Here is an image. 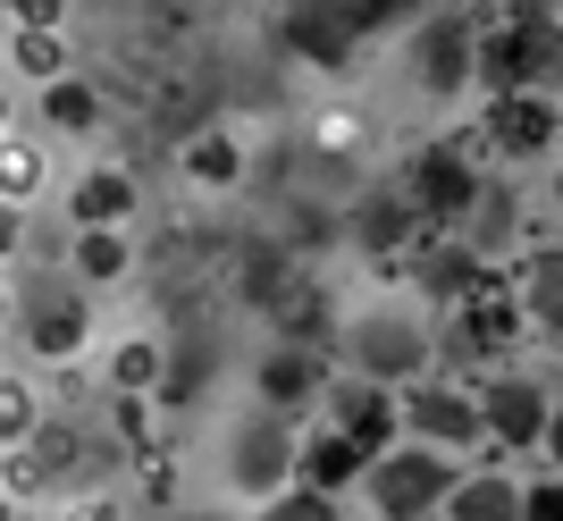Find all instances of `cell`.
Returning a JSON list of instances; mask_svg holds the SVG:
<instances>
[{"instance_id": "cell-24", "label": "cell", "mask_w": 563, "mask_h": 521, "mask_svg": "<svg viewBox=\"0 0 563 521\" xmlns=\"http://www.w3.org/2000/svg\"><path fill=\"white\" fill-rule=\"evenodd\" d=\"M110 387L118 396H152V387H161V345H152V336H126L110 354Z\"/></svg>"}, {"instance_id": "cell-33", "label": "cell", "mask_w": 563, "mask_h": 521, "mask_svg": "<svg viewBox=\"0 0 563 521\" xmlns=\"http://www.w3.org/2000/svg\"><path fill=\"white\" fill-rule=\"evenodd\" d=\"M18 244H25V219H18V202H9V193H0V260L18 253Z\"/></svg>"}, {"instance_id": "cell-18", "label": "cell", "mask_w": 563, "mask_h": 521, "mask_svg": "<svg viewBox=\"0 0 563 521\" xmlns=\"http://www.w3.org/2000/svg\"><path fill=\"white\" fill-rule=\"evenodd\" d=\"M68 211H76V228H126V219H135V177H126V168H93V177L68 193Z\"/></svg>"}, {"instance_id": "cell-16", "label": "cell", "mask_w": 563, "mask_h": 521, "mask_svg": "<svg viewBox=\"0 0 563 521\" xmlns=\"http://www.w3.org/2000/svg\"><path fill=\"white\" fill-rule=\"evenodd\" d=\"M261 311H269L278 336H295V345H320V336H329V295H320V278H303V269H295Z\"/></svg>"}, {"instance_id": "cell-12", "label": "cell", "mask_w": 563, "mask_h": 521, "mask_svg": "<svg viewBox=\"0 0 563 521\" xmlns=\"http://www.w3.org/2000/svg\"><path fill=\"white\" fill-rule=\"evenodd\" d=\"M479 412H488L496 446H539V437H547V396L521 379V370H496L488 396H479Z\"/></svg>"}, {"instance_id": "cell-29", "label": "cell", "mask_w": 563, "mask_h": 521, "mask_svg": "<svg viewBox=\"0 0 563 521\" xmlns=\"http://www.w3.org/2000/svg\"><path fill=\"white\" fill-rule=\"evenodd\" d=\"M261 513H278V521H329L336 505H329V488H320V479H303V488H278Z\"/></svg>"}, {"instance_id": "cell-22", "label": "cell", "mask_w": 563, "mask_h": 521, "mask_svg": "<svg viewBox=\"0 0 563 521\" xmlns=\"http://www.w3.org/2000/svg\"><path fill=\"white\" fill-rule=\"evenodd\" d=\"M43 177H51L43 143H25V135H0V193H9V202H34V193H43Z\"/></svg>"}, {"instance_id": "cell-27", "label": "cell", "mask_w": 563, "mask_h": 521, "mask_svg": "<svg viewBox=\"0 0 563 521\" xmlns=\"http://www.w3.org/2000/svg\"><path fill=\"white\" fill-rule=\"evenodd\" d=\"M43 429V396L25 379H0V446H18V437H34Z\"/></svg>"}, {"instance_id": "cell-31", "label": "cell", "mask_w": 563, "mask_h": 521, "mask_svg": "<svg viewBox=\"0 0 563 521\" xmlns=\"http://www.w3.org/2000/svg\"><path fill=\"white\" fill-rule=\"evenodd\" d=\"M521 521H563V479H539V488H521Z\"/></svg>"}, {"instance_id": "cell-17", "label": "cell", "mask_w": 563, "mask_h": 521, "mask_svg": "<svg viewBox=\"0 0 563 521\" xmlns=\"http://www.w3.org/2000/svg\"><path fill=\"white\" fill-rule=\"evenodd\" d=\"M235 177H244V135H235V126H202V135L186 143V186L228 193Z\"/></svg>"}, {"instance_id": "cell-5", "label": "cell", "mask_w": 563, "mask_h": 521, "mask_svg": "<svg viewBox=\"0 0 563 521\" xmlns=\"http://www.w3.org/2000/svg\"><path fill=\"white\" fill-rule=\"evenodd\" d=\"M295 429L278 421V403H269V412H253V421L235 429L228 437V488L235 497H278L286 479H295Z\"/></svg>"}, {"instance_id": "cell-20", "label": "cell", "mask_w": 563, "mask_h": 521, "mask_svg": "<svg viewBox=\"0 0 563 521\" xmlns=\"http://www.w3.org/2000/svg\"><path fill=\"white\" fill-rule=\"evenodd\" d=\"M43 119L59 126V135H93V126H101V93L85 85V76L59 68V76L43 85Z\"/></svg>"}, {"instance_id": "cell-13", "label": "cell", "mask_w": 563, "mask_h": 521, "mask_svg": "<svg viewBox=\"0 0 563 521\" xmlns=\"http://www.w3.org/2000/svg\"><path fill=\"white\" fill-rule=\"evenodd\" d=\"M320 387H329V370H320V345H295V336H278V345L261 354V403L295 412V403H311Z\"/></svg>"}, {"instance_id": "cell-4", "label": "cell", "mask_w": 563, "mask_h": 521, "mask_svg": "<svg viewBox=\"0 0 563 521\" xmlns=\"http://www.w3.org/2000/svg\"><path fill=\"white\" fill-rule=\"evenodd\" d=\"M471 76H479V25H471L463 9H429L421 34H412V85L454 101Z\"/></svg>"}, {"instance_id": "cell-2", "label": "cell", "mask_w": 563, "mask_h": 521, "mask_svg": "<svg viewBox=\"0 0 563 521\" xmlns=\"http://www.w3.org/2000/svg\"><path fill=\"white\" fill-rule=\"evenodd\" d=\"M371 505L387 521H412V513H446V488H454V472H446V454L438 446H404V454H371Z\"/></svg>"}, {"instance_id": "cell-23", "label": "cell", "mask_w": 563, "mask_h": 521, "mask_svg": "<svg viewBox=\"0 0 563 521\" xmlns=\"http://www.w3.org/2000/svg\"><path fill=\"white\" fill-rule=\"evenodd\" d=\"M463 236H471V253H496V244L514 236V193L488 186V193H479V202L463 211Z\"/></svg>"}, {"instance_id": "cell-19", "label": "cell", "mask_w": 563, "mask_h": 521, "mask_svg": "<svg viewBox=\"0 0 563 521\" xmlns=\"http://www.w3.org/2000/svg\"><path fill=\"white\" fill-rule=\"evenodd\" d=\"M446 513L454 521H514L521 513V488H514V479H496V472L454 479V488H446Z\"/></svg>"}, {"instance_id": "cell-15", "label": "cell", "mask_w": 563, "mask_h": 521, "mask_svg": "<svg viewBox=\"0 0 563 521\" xmlns=\"http://www.w3.org/2000/svg\"><path fill=\"white\" fill-rule=\"evenodd\" d=\"M295 472H303V479H320V488L336 497L345 479H362V472H371V446H362V437H345V429L329 421L320 437H303V454H295Z\"/></svg>"}, {"instance_id": "cell-21", "label": "cell", "mask_w": 563, "mask_h": 521, "mask_svg": "<svg viewBox=\"0 0 563 521\" xmlns=\"http://www.w3.org/2000/svg\"><path fill=\"white\" fill-rule=\"evenodd\" d=\"M521 311H530L539 329L563 336V253H539L530 269H521Z\"/></svg>"}, {"instance_id": "cell-11", "label": "cell", "mask_w": 563, "mask_h": 521, "mask_svg": "<svg viewBox=\"0 0 563 521\" xmlns=\"http://www.w3.org/2000/svg\"><path fill=\"white\" fill-rule=\"evenodd\" d=\"M479 143H488V152H505V160H530V152H547V143H555V101L530 93V85H521V93H496V101H488V126H479Z\"/></svg>"}, {"instance_id": "cell-37", "label": "cell", "mask_w": 563, "mask_h": 521, "mask_svg": "<svg viewBox=\"0 0 563 521\" xmlns=\"http://www.w3.org/2000/svg\"><path fill=\"white\" fill-rule=\"evenodd\" d=\"M0 320H9V286H0Z\"/></svg>"}, {"instance_id": "cell-34", "label": "cell", "mask_w": 563, "mask_h": 521, "mask_svg": "<svg viewBox=\"0 0 563 521\" xmlns=\"http://www.w3.org/2000/svg\"><path fill=\"white\" fill-rule=\"evenodd\" d=\"M539 446H547V454H555V463H563V403H555V412H547V437H539Z\"/></svg>"}, {"instance_id": "cell-35", "label": "cell", "mask_w": 563, "mask_h": 521, "mask_svg": "<svg viewBox=\"0 0 563 521\" xmlns=\"http://www.w3.org/2000/svg\"><path fill=\"white\" fill-rule=\"evenodd\" d=\"M505 9H555V0H505Z\"/></svg>"}, {"instance_id": "cell-25", "label": "cell", "mask_w": 563, "mask_h": 521, "mask_svg": "<svg viewBox=\"0 0 563 521\" xmlns=\"http://www.w3.org/2000/svg\"><path fill=\"white\" fill-rule=\"evenodd\" d=\"M76 278H85V286L126 278V236H118V228H85V244H76Z\"/></svg>"}, {"instance_id": "cell-3", "label": "cell", "mask_w": 563, "mask_h": 521, "mask_svg": "<svg viewBox=\"0 0 563 521\" xmlns=\"http://www.w3.org/2000/svg\"><path fill=\"white\" fill-rule=\"evenodd\" d=\"M345 362L396 387V379H412V370H429V329L412 320V311L378 303V311H362V320L345 329Z\"/></svg>"}, {"instance_id": "cell-6", "label": "cell", "mask_w": 563, "mask_h": 521, "mask_svg": "<svg viewBox=\"0 0 563 521\" xmlns=\"http://www.w3.org/2000/svg\"><path fill=\"white\" fill-rule=\"evenodd\" d=\"M396 186L421 202L429 228H463V211L479 202V177L463 168V143H429V152H412V160L396 168Z\"/></svg>"}, {"instance_id": "cell-26", "label": "cell", "mask_w": 563, "mask_h": 521, "mask_svg": "<svg viewBox=\"0 0 563 521\" xmlns=\"http://www.w3.org/2000/svg\"><path fill=\"white\" fill-rule=\"evenodd\" d=\"M0 488H9V497H43V488H51V463H43V446H34V437L0 446Z\"/></svg>"}, {"instance_id": "cell-28", "label": "cell", "mask_w": 563, "mask_h": 521, "mask_svg": "<svg viewBox=\"0 0 563 521\" xmlns=\"http://www.w3.org/2000/svg\"><path fill=\"white\" fill-rule=\"evenodd\" d=\"M18 68L34 76V85H51V76L68 68V51H59V25H18Z\"/></svg>"}, {"instance_id": "cell-32", "label": "cell", "mask_w": 563, "mask_h": 521, "mask_svg": "<svg viewBox=\"0 0 563 521\" xmlns=\"http://www.w3.org/2000/svg\"><path fill=\"white\" fill-rule=\"evenodd\" d=\"M9 9H18V25H59L68 18V0H9Z\"/></svg>"}, {"instance_id": "cell-9", "label": "cell", "mask_w": 563, "mask_h": 521, "mask_svg": "<svg viewBox=\"0 0 563 521\" xmlns=\"http://www.w3.org/2000/svg\"><path fill=\"white\" fill-rule=\"evenodd\" d=\"M514 329H521V303L505 295V286H471L463 303H454V329H446V345H454V362H488V354H505L514 345Z\"/></svg>"}, {"instance_id": "cell-30", "label": "cell", "mask_w": 563, "mask_h": 521, "mask_svg": "<svg viewBox=\"0 0 563 521\" xmlns=\"http://www.w3.org/2000/svg\"><path fill=\"white\" fill-rule=\"evenodd\" d=\"M362 9V34H387V25H404V18H429V0H353Z\"/></svg>"}, {"instance_id": "cell-10", "label": "cell", "mask_w": 563, "mask_h": 521, "mask_svg": "<svg viewBox=\"0 0 563 521\" xmlns=\"http://www.w3.org/2000/svg\"><path fill=\"white\" fill-rule=\"evenodd\" d=\"M404 429L429 446H471V437H488V412L463 387H404Z\"/></svg>"}, {"instance_id": "cell-8", "label": "cell", "mask_w": 563, "mask_h": 521, "mask_svg": "<svg viewBox=\"0 0 563 521\" xmlns=\"http://www.w3.org/2000/svg\"><path fill=\"white\" fill-rule=\"evenodd\" d=\"M320 403H329V421L345 429V437H362L371 454H387V437H396V387L371 379V370H353V379H329L320 387Z\"/></svg>"}, {"instance_id": "cell-7", "label": "cell", "mask_w": 563, "mask_h": 521, "mask_svg": "<svg viewBox=\"0 0 563 521\" xmlns=\"http://www.w3.org/2000/svg\"><path fill=\"white\" fill-rule=\"evenodd\" d=\"M278 34L311 68H345L353 51H362V9H353V0H286Z\"/></svg>"}, {"instance_id": "cell-1", "label": "cell", "mask_w": 563, "mask_h": 521, "mask_svg": "<svg viewBox=\"0 0 563 521\" xmlns=\"http://www.w3.org/2000/svg\"><path fill=\"white\" fill-rule=\"evenodd\" d=\"M479 76L496 93H563V18L555 9H505L496 34H479Z\"/></svg>"}, {"instance_id": "cell-14", "label": "cell", "mask_w": 563, "mask_h": 521, "mask_svg": "<svg viewBox=\"0 0 563 521\" xmlns=\"http://www.w3.org/2000/svg\"><path fill=\"white\" fill-rule=\"evenodd\" d=\"M85 336H93V303H76V295H51V303L25 311V345H34V362L85 354Z\"/></svg>"}, {"instance_id": "cell-36", "label": "cell", "mask_w": 563, "mask_h": 521, "mask_svg": "<svg viewBox=\"0 0 563 521\" xmlns=\"http://www.w3.org/2000/svg\"><path fill=\"white\" fill-rule=\"evenodd\" d=\"M0 135H9V93H0Z\"/></svg>"}]
</instances>
